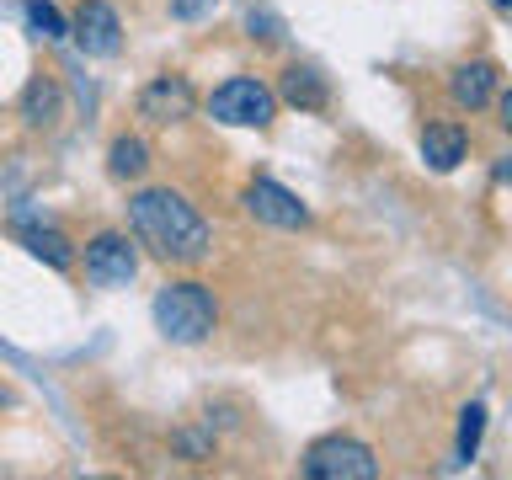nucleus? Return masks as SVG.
<instances>
[{"instance_id": "4", "label": "nucleus", "mask_w": 512, "mask_h": 480, "mask_svg": "<svg viewBox=\"0 0 512 480\" xmlns=\"http://www.w3.org/2000/svg\"><path fill=\"white\" fill-rule=\"evenodd\" d=\"M208 112H214V123H230V128H272V118H278V91L251 80V75H235L208 96Z\"/></svg>"}, {"instance_id": "19", "label": "nucleus", "mask_w": 512, "mask_h": 480, "mask_svg": "<svg viewBox=\"0 0 512 480\" xmlns=\"http://www.w3.org/2000/svg\"><path fill=\"white\" fill-rule=\"evenodd\" d=\"M491 6H496V11H507V6H512V0H491Z\"/></svg>"}, {"instance_id": "11", "label": "nucleus", "mask_w": 512, "mask_h": 480, "mask_svg": "<svg viewBox=\"0 0 512 480\" xmlns=\"http://www.w3.org/2000/svg\"><path fill=\"white\" fill-rule=\"evenodd\" d=\"M464 155H470V134L459 123H427L422 128V160L432 171H454Z\"/></svg>"}, {"instance_id": "5", "label": "nucleus", "mask_w": 512, "mask_h": 480, "mask_svg": "<svg viewBox=\"0 0 512 480\" xmlns=\"http://www.w3.org/2000/svg\"><path fill=\"white\" fill-rule=\"evenodd\" d=\"M134 272H139V251L123 230H102L86 240V278L96 288H123L134 283Z\"/></svg>"}, {"instance_id": "6", "label": "nucleus", "mask_w": 512, "mask_h": 480, "mask_svg": "<svg viewBox=\"0 0 512 480\" xmlns=\"http://www.w3.org/2000/svg\"><path fill=\"white\" fill-rule=\"evenodd\" d=\"M246 214L272 224V230H310V208L299 203V192H288L272 176H251L246 182Z\"/></svg>"}, {"instance_id": "18", "label": "nucleus", "mask_w": 512, "mask_h": 480, "mask_svg": "<svg viewBox=\"0 0 512 480\" xmlns=\"http://www.w3.org/2000/svg\"><path fill=\"white\" fill-rule=\"evenodd\" d=\"M251 38L272 43V38H278V22H272V16H256V11H251Z\"/></svg>"}, {"instance_id": "10", "label": "nucleus", "mask_w": 512, "mask_h": 480, "mask_svg": "<svg viewBox=\"0 0 512 480\" xmlns=\"http://www.w3.org/2000/svg\"><path fill=\"white\" fill-rule=\"evenodd\" d=\"M278 102L288 107H299V112H320L331 102V91H326V75L310 70V64H288L283 80H278Z\"/></svg>"}, {"instance_id": "14", "label": "nucleus", "mask_w": 512, "mask_h": 480, "mask_svg": "<svg viewBox=\"0 0 512 480\" xmlns=\"http://www.w3.org/2000/svg\"><path fill=\"white\" fill-rule=\"evenodd\" d=\"M22 246L38 256V262H48V267H59V272H70L75 267V251H70V240H64L59 230H43V224H27L22 230Z\"/></svg>"}, {"instance_id": "17", "label": "nucleus", "mask_w": 512, "mask_h": 480, "mask_svg": "<svg viewBox=\"0 0 512 480\" xmlns=\"http://www.w3.org/2000/svg\"><path fill=\"white\" fill-rule=\"evenodd\" d=\"M214 6H219V0H171V16H176V22H203Z\"/></svg>"}, {"instance_id": "1", "label": "nucleus", "mask_w": 512, "mask_h": 480, "mask_svg": "<svg viewBox=\"0 0 512 480\" xmlns=\"http://www.w3.org/2000/svg\"><path fill=\"white\" fill-rule=\"evenodd\" d=\"M128 224H134L139 246H150V256H160V262H171V267H192L214 251L208 219L171 187L134 192V198H128Z\"/></svg>"}, {"instance_id": "13", "label": "nucleus", "mask_w": 512, "mask_h": 480, "mask_svg": "<svg viewBox=\"0 0 512 480\" xmlns=\"http://www.w3.org/2000/svg\"><path fill=\"white\" fill-rule=\"evenodd\" d=\"M107 171L118 176V182H139V176L150 171V144H144L139 134L112 139V150H107Z\"/></svg>"}, {"instance_id": "2", "label": "nucleus", "mask_w": 512, "mask_h": 480, "mask_svg": "<svg viewBox=\"0 0 512 480\" xmlns=\"http://www.w3.org/2000/svg\"><path fill=\"white\" fill-rule=\"evenodd\" d=\"M155 326H160V336H166V342H176V347H198L203 336L219 326V299H214V288H208V283H192V278L166 283V288L155 294Z\"/></svg>"}, {"instance_id": "12", "label": "nucleus", "mask_w": 512, "mask_h": 480, "mask_svg": "<svg viewBox=\"0 0 512 480\" xmlns=\"http://www.w3.org/2000/svg\"><path fill=\"white\" fill-rule=\"evenodd\" d=\"M64 118V91L54 75H38L32 86L22 91V123L27 128H54Z\"/></svg>"}, {"instance_id": "8", "label": "nucleus", "mask_w": 512, "mask_h": 480, "mask_svg": "<svg viewBox=\"0 0 512 480\" xmlns=\"http://www.w3.org/2000/svg\"><path fill=\"white\" fill-rule=\"evenodd\" d=\"M139 118L144 123H160V128H171V123H182L192 118V107H198V91H192V80L187 75H155L150 86L139 91Z\"/></svg>"}, {"instance_id": "3", "label": "nucleus", "mask_w": 512, "mask_h": 480, "mask_svg": "<svg viewBox=\"0 0 512 480\" xmlns=\"http://www.w3.org/2000/svg\"><path fill=\"white\" fill-rule=\"evenodd\" d=\"M310 480H374L379 475V459L363 438H347V432H331L304 448V464H299Z\"/></svg>"}, {"instance_id": "15", "label": "nucleus", "mask_w": 512, "mask_h": 480, "mask_svg": "<svg viewBox=\"0 0 512 480\" xmlns=\"http://www.w3.org/2000/svg\"><path fill=\"white\" fill-rule=\"evenodd\" d=\"M27 27L38 32V38H48V43H54V38H70V22H64V16L48 6V0H27Z\"/></svg>"}, {"instance_id": "16", "label": "nucleus", "mask_w": 512, "mask_h": 480, "mask_svg": "<svg viewBox=\"0 0 512 480\" xmlns=\"http://www.w3.org/2000/svg\"><path fill=\"white\" fill-rule=\"evenodd\" d=\"M480 432H486V406L470 400L464 416H459V459H475L480 454Z\"/></svg>"}, {"instance_id": "7", "label": "nucleus", "mask_w": 512, "mask_h": 480, "mask_svg": "<svg viewBox=\"0 0 512 480\" xmlns=\"http://www.w3.org/2000/svg\"><path fill=\"white\" fill-rule=\"evenodd\" d=\"M70 38L86 48L91 59H112L123 48V22L107 0H80L75 16H70Z\"/></svg>"}, {"instance_id": "9", "label": "nucleus", "mask_w": 512, "mask_h": 480, "mask_svg": "<svg viewBox=\"0 0 512 480\" xmlns=\"http://www.w3.org/2000/svg\"><path fill=\"white\" fill-rule=\"evenodd\" d=\"M496 91H502V70H496L491 59H470L448 75V96H454V107H464V112H486L496 102Z\"/></svg>"}]
</instances>
